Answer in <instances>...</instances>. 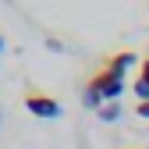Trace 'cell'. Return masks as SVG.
<instances>
[{
    "mask_svg": "<svg viewBox=\"0 0 149 149\" xmlns=\"http://www.w3.org/2000/svg\"><path fill=\"white\" fill-rule=\"evenodd\" d=\"M85 85L96 92L103 103H117V96L124 92V74H117L114 68H107V64H103V68L92 71V78H89Z\"/></svg>",
    "mask_w": 149,
    "mask_h": 149,
    "instance_id": "6da1fadb",
    "label": "cell"
},
{
    "mask_svg": "<svg viewBox=\"0 0 149 149\" xmlns=\"http://www.w3.org/2000/svg\"><path fill=\"white\" fill-rule=\"evenodd\" d=\"M25 110L32 117H46V121L61 117V103L53 96H46V92H39V89H25Z\"/></svg>",
    "mask_w": 149,
    "mask_h": 149,
    "instance_id": "7a4b0ae2",
    "label": "cell"
},
{
    "mask_svg": "<svg viewBox=\"0 0 149 149\" xmlns=\"http://www.w3.org/2000/svg\"><path fill=\"white\" fill-rule=\"evenodd\" d=\"M132 89H135L139 103H142V100H149V57H142V61H139V78L132 82Z\"/></svg>",
    "mask_w": 149,
    "mask_h": 149,
    "instance_id": "3957f363",
    "label": "cell"
},
{
    "mask_svg": "<svg viewBox=\"0 0 149 149\" xmlns=\"http://www.w3.org/2000/svg\"><path fill=\"white\" fill-rule=\"evenodd\" d=\"M135 61H139V53H135V50H121V53H114V57L107 61V68H114L117 74H128V68H132Z\"/></svg>",
    "mask_w": 149,
    "mask_h": 149,
    "instance_id": "277c9868",
    "label": "cell"
},
{
    "mask_svg": "<svg viewBox=\"0 0 149 149\" xmlns=\"http://www.w3.org/2000/svg\"><path fill=\"white\" fill-rule=\"evenodd\" d=\"M96 114H100V121H117L121 117V103H103Z\"/></svg>",
    "mask_w": 149,
    "mask_h": 149,
    "instance_id": "5b68a950",
    "label": "cell"
},
{
    "mask_svg": "<svg viewBox=\"0 0 149 149\" xmlns=\"http://www.w3.org/2000/svg\"><path fill=\"white\" fill-rule=\"evenodd\" d=\"M135 114H139V117H146V121H149V100H142V103H135Z\"/></svg>",
    "mask_w": 149,
    "mask_h": 149,
    "instance_id": "8992f818",
    "label": "cell"
},
{
    "mask_svg": "<svg viewBox=\"0 0 149 149\" xmlns=\"http://www.w3.org/2000/svg\"><path fill=\"white\" fill-rule=\"evenodd\" d=\"M0 50H4V36H0Z\"/></svg>",
    "mask_w": 149,
    "mask_h": 149,
    "instance_id": "52a82bcc",
    "label": "cell"
}]
</instances>
